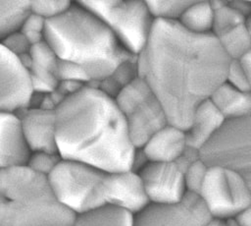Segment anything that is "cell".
<instances>
[{"label":"cell","instance_id":"obj_1","mask_svg":"<svg viewBox=\"0 0 251 226\" xmlns=\"http://www.w3.org/2000/svg\"><path fill=\"white\" fill-rule=\"evenodd\" d=\"M136 57L139 77L160 101L169 122L184 130L195 109L225 83L230 61L213 34H195L166 21H155Z\"/></svg>","mask_w":251,"mask_h":226},{"label":"cell","instance_id":"obj_2","mask_svg":"<svg viewBox=\"0 0 251 226\" xmlns=\"http://www.w3.org/2000/svg\"><path fill=\"white\" fill-rule=\"evenodd\" d=\"M57 150L62 158L103 172L132 169L133 147L114 98L95 85L67 96L54 110Z\"/></svg>","mask_w":251,"mask_h":226},{"label":"cell","instance_id":"obj_3","mask_svg":"<svg viewBox=\"0 0 251 226\" xmlns=\"http://www.w3.org/2000/svg\"><path fill=\"white\" fill-rule=\"evenodd\" d=\"M45 40L59 60L83 68L90 85L105 80L123 61L133 56L80 1L72 2L61 16L46 22Z\"/></svg>","mask_w":251,"mask_h":226},{"label":"cell","instance_id":"obj_4","mask_svg":"<svg viewBox=\"0 0 251 226\" xmlns=\"http://www.w3.org/2000/svg\"><path fill=\"white\" fill-rule=\"evenodd\" d=\"M74 218L47 177L25 165L0 170V226H72Z\"/></svg>","mask_w":251,"mask_h":226},{"label":"cell","instance_id":"obj_5","mask_svg":"<svg viewBox=\"0 0 251 226\" xmlns=\"http://www.w3.org/2000/svg\"><path fill=\"white\" fill-rule=\"evenodd\" d=\"M111 30L120 44L131 55H139L150 37L155 20L146 1H80Z\"/></svg>","mask_w":251,"mask_h":226},{"label":"cell","instance_id":"obj_6","mask_svg":"<svg viewBox=\"0 0 251 226\" xmlns=\"http://www.w3.org/2000/svg\"><path fill=\"white\" fill-rule=\"evenodd\" d=\"M114 100L135 149L141 148L154 134L170 123L160 101L141 77L126 85Z\"/></svg>","mask_w":251,"mask_h":226},{"label":"cell","instance_id":"obj_7","mask_svg":"<svg viewBox=\"0 0 251 226\" xmlns=\"http://www.w3.org/2000/svg\"><path fill=\"white\" fill-rule=\"evenodd\" d=\"M198 155L207 165L238 173L251 190V115L226 121Z\"/></svg>","mask_w":251,"mask_h":226},{"label":"cell","instance_id":"obj_8","mask_svg":"<svg viewBox=\"0 0 251 226\" xmlns=\"http://www.w3.org/2000/svg\"><path fill=\"white\" fill-rule=\"evenodd\" d=\"M104 173L83 162L62 158L47 180L58 201L76 215L96 207V194Z\"/></svg>","mask_w":251,"mask_h":226},{"label":"cell","instance_id":"obj_9","mask_svg":"<svg viewBox=\"0 0 251 226\" xmlns=\"http://www.w3.org/2000/svg\"><path fill=\"white\" fill-rule=\"evenodd\" d=\"M197 196L213 218L232 219L251 203L246 181L238 173L216 165H208Z\"/></svg>","mask_w":251,"mask_h":226},{"label":"cell","instance_id":"obj_10","mask_svg":"<svg viewBox=\"0 0 251 226\" xmlns=\"http://www.w3.org/2000/svg\"><path fill=\"white\" fill-rule=\"evenodd\" d=\"M211 215L197 195L174 203H148L134 214L133 226H205Z\"/></svg>","mask_w":251,"mask_h":226},{"label":"cell","instance_id":"obj_11","mask_svg":"<svg viewBox=\"0 0 251 226\" xmlns=\"http://www.w3.org/2000/svg\"><path fill=\"white\" fill-rule=\"evenodd\" d=\"M184 156L176 162L146 161L136 172L149 203H174L187 194L184 182Z\"/></svg>","mask_w":251,"mask_h":226},{"label":"cell","instance_id":"obj_12","mask_svg":"<svg viewBox=\"0 0 251 226\" xmlns=\"http://www.w3.org/2000/svg\"><path fill=\"white\" fill-rule=\"evenodd\" d=\"M149 203L138 173L132 169L105 172L96 194V207L113 205L136 214Z\"/></svg>","mask_w":251,"mask_h":226},{"label":"cell","instance_id":"obj_13","mask_svg":"<svg viewBox=\"0 0 251 226\" xmlns=\"http://www.w3.org/2000/svg\"><path fill=\"white\" fill-rule=\"evenodd\" d=\"M32 96L27 70L0 43V111L20 112Z\"/></svg>","mask_w":251,"mask_h":226},{"label":"cell","instance_id":"obj_14","mask_svg":"<svg viewBox=\"0 0 251 226\" xmlns=\"http://www.w3.org/2000/svg\"><path fill=\"white\" fill-rule=\"evenodd\" d=\"M18 113L30 152H58L54 110L43 107H26Z\"/></svg>","mask_w":251,"mask_h":226},{"label":"cell","instance_id":"obj_15","mask_svg":"<svg viewBox=\"0 0 251 226\" xmlns=\"http://www.w3.org/2000/svg\"><path fill=\"white\" fill-rule=\"evenodd\" d=\"M29 154L19 113L0 111V170L25 165Z\"/></svg>","mask_w":251,"mask_h":226},{"label":"cell","instance_id":"obj_16","mask_svg":"<svg viewBox=\"0 0 251 226\" xmlns=\"http://www.w3.org/2000/svg\"><path fill=\"white\" fill-rule=\"evenodd\" d=\"M185 130L169 123L139 148L147 161H179L189 150Z\"/></svg>","mask_w":251,"mask_h":226},{"label":"cell","instance_id":"obj_17","mask_svg":"<svg viewBox=\"0 0 251 226\" xmlns=\"http://www.w3.org/2000/svg\"><path fill=\"white\" fill-rule=\"evenodd\" d=\"M225 122L226 120L209 100L200 104L185 129L188 147L199 152L220 131Z\"/></svg>","mask_w":251,"mask_h":226},{"label":"cell","instance_id":"obj_18","mask_svg":"<svg viewBox=\"0 0 251 226\" xmlns=\"http://www.w3.org/2000/svg\"><path fill=\"white\" fill-rule=\"evenodd\" d=\"M209 101L226 121L251 115V94L237 89L226 82L215 90Z\"/></svg>","mask_w":251,"mask_h":226},{"label":"cell","instance_id":"obj_19","mask_svg":"<svg viewBox=\"0 0 251 226\" xmlns=\"http://www.w3.org/2000/svg\"><path fill=\"white\" fill-rule=\"evenodd\" d=\"M133 214L113 205H101L75 215L72 226H133Z\"/></svg>","mask_w":251,"mask_h":226},{"label":"cell","instance_id":"obj_20","mask_svg":"<svg viewBox=\"0 0 251 226\" xmlns=\"http://www.w3.org/2000/svg\"><path fill=\"white\" fill-rule=\"evenodd\" d=\"M214 9L212 1H191L176 22L195 34H212Z\"/></svg>","mask_w":251,"mask_h":226},{"label":"cell","instance_id":"obj_21","mask_svg":"<svg viewBox=\"0 0 251 226\" xmlns=\"http://www.w3.org/2000/svg\"><path fill=\"white\" fill-rule=\"evenodd\" d=\"M139 77L137 57L130 56L123 61L105 80L95 86L107 95L114 98L126 85Z\"/></svg>","mask_w":251,"mask_h":226},{"label":"cell","instance_id":"obj_22","mask_svg":"<svg viewBox=\"0 0 251 226\" xmlns=\"http://www.w3.org/2000/svg\"><path fill=\"white\" fill-rule=\"evenodd\" d=\"M215 37L229 60H239L251 51V36L245 24Z\"/></svg>","mask_w":251,"mask_h":226},{"label":"cell","instance_id":"obj_23","mask_svg":"<svg viewBox=\"0 0 251 226\" xmlns=\"http://www.w3.org/2000/svg\"><path fill=\"white\" fill-rule=\"evenodd\" d=\"M29 12V1H0V42L20 29Z\"/></svg>","mask_w":251,"mask_h":226},{"label":"cell","instance_id":"obj_24","mask_svg":"<svg viewBox=\"0 0 251 226\" xmlns=\"http://www.w3.org/2000/svg\"><path fill=\"white\" fill-rule=\"evenodd\" d=\"M214 9L212 34L218 36L235 27L245 24L246 19L229 1H212Z\"/></svg>","mask_w":251,"mask_h":226},{"label":"cell","instance_id":"obj_25","mask_svg":"<svg viewBox=\"0 0 251 226\" xmlns=\"http://www.w3.org/2000/svg\"><path fill=\"white\" fill-rule=\"evenodd\" d=\"M20 61L26 70L33 66L55 74L59 58L48 42L43 40L32 45L28 54L20 58Z\"/></svg>","mask_w":251,"mask_h":226},{"label":"cell","instance_id":"obj_26","mask_svg":"<svg viewBox=\"0 0 251 226\" xmlns=\"http://www.w3.org/2000/svg\"><path fill=\"white\" fill-rule=\"evenodd\" d=\"M191 1H146L155 21L177 22Z\"/></svg>","mask_w":251,"mask_h":226},{"label":"cell","instance_id":"obj_27","mask_svg":"<svg viewBox=\"0 0 251 226\" xmlns=\"http://www.w3.org/2000/svg\"><path fill=\"white\" fill-rule=\"evenodd\" d=\"M208 165L198 156L188 158L184 165V182L187 193L198 195Z\"/></svg>","mask_w":251,"mask_h":226},{"label":"cell","instance_id":"obj_28","mask_svg":"<svg viewBox=\"0 0 251 226\" xmlns=\"http://www.w3.org/2000/svg\"><path fill=\"white\" fill-rule=\"evenodd\" d=\"M62 157L54 151H31L25 166L33 172L48 177L55 169Z\"/></svg>","mask_w":251,"mask_h":226},{"label":"cell","instance_id":"obj_29","mask_svg":"<svg viewBox=\"0 0 251 226\" xmlns=\"http://www.w3.org/2000/svg\"><path fill=\"white\" fill-rule=\"evenodd\" d=\"M71 5L72 1H29V11L47 22L61 16Z\"/></svg>","mask_w":251,"mask_h":226},{"label":"cell","instance_id":"obj_30","mask_svg":"<svg viewBox=\"0 0 251 226\" xmlns=\"http://www.w3.org/2000/svg\"><path fill=\"white\" fill-rule=\"evenodd\" d=\"M55 75L58 82H75L83 85H90L91 84L90 79L83 68L64 60H59Z\"/></svg>","mask_w":251,"mask_h":226},{"label":"cell","instance_id":"obj_31","mask_svg":"<svg viewBox=\"0 0 251 226\" xmlns=\"http://www.w3.org/2000/svg\"><path fill=\"white\" fill-rule=\"evenodd\" d=\"M46 21L30 11L22 23L20 29L26 36L31 46L45 40Z\"/></svg>","mask_w":251,"mask_h":226},{"label":"cell","instance_id":"obj_32","mask_svg":"<svg viewBox=\"0 0 251 226\" xmlns=\"http://www.w3.org/2000/svg\"><path fill=\"white\" fill-rule=\"evenodd\" d=\"M12 55L16 56L17 58H22L23 56L28 54L31 44L26 38V36L24 34V32L21 29H18L12 33H10L8 36H6L1 42H0Z\"/></svg>","mask_w":251,"mask_h":226},{"label":"cell","instance_id":"obj_33","mask_svg":"<svg viewBox=\"0 0 251 226\" xmlns=\"http://www.w3.org/2000/svg\"><path fill=\"white\" fill-rule=\"evenodd\" d=\"M225 82L237 89L248 92L245 73H244V70H243L239 60H230L229 61L227 70H226V74Z\"/></svg>","mask_w":251,"mask_h":226},{"label":"cell","instance_id":"obj_34","mask_svg":"<svg viewBox=\"0 0 251 226\" xmlns=\"http://www.w3.org/2000/svg\"><path fill=\"white\" fill-rule=\"evenodd\" d=\"M236 226H251V203L232 218Z\"/></svg>","mask_w":251,"mask_h":226},{"label":"cell","instance_id":"obj_35","mask_svg":"<svg viewBox=\"0 0 251 226\" xmlns=\"http://www.w3.org/2000/svg\"><path fill=\"white\" fill-rule=\"evenodd\" d=\"M239 62L245 73L248 92L251 94V51L247 53L244 57L239 59Z\"/></svg>","mask_w":251,"mask_h":226},{"label":"cell","instance_id":"obj_36","mask_svg":"<svg viewBox=\"0 0 251 226\" xmlns=\"http://www.w3.org/2000/svg\"><path fill=\"white\" fill-rule=\"evenodd\" d=\"M205 226H236L232 219H221V218H213L205 224Z\"/></svg>","mask_w":251,"mask_h":226},{"label":"cell","instance_id":"obj_37","mask_svg":"<svg viewBox=\"0 0 251 226\" xmlns=\"http://www.w3.org/2000/svg\"><path fill=\"white\" fill-rule=\"evenodd\" d=\"M245 26H246V28H247V29H248V32H249L250 36H251V14H250L249 17L246 19V21H245Z\"/></svg>","mask_w":251,"mask_h":226}]
</instances>
